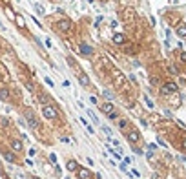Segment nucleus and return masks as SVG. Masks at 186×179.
<instances>
[{"label": "nucleus", "mask_w": 186, "mask_h": 179, "mask_svg": "<svg viewBox=\"0 0 186 179\" xmlns=\"http://www.w3.org/2000/svg\"><path fill=\"white\" fill-rule=\"evenodd\" d=\"M42 115L51 121V119L58 117V112H57V108H55V106H51V104H46V106H42Z\"/></svg>", "instance_id": "f257e3e1"}, {"label": "nucleus", "mask_w": 186, "mask_h": 179, "mask_svg": "<svg viewBox=\"0 0 186 179\" xmlns=\"http://www.w3.org/2000/svg\"><path fill=\"white\" fill-rule=\"evenodd\" d=\"M179 90V86L175 82H166V84H162V88H160V93L162 95H172V93H175Z\"/></svg>", "instance_id": "f03ea898"}, {"label": "nucleus", "mask_w": 186, "mask_h": 179, "mask_svg": "<svg viewBox=\"0 0 186 179\" xmlns=\"http://www.w3.org/2000/svg\"><path fill=\"white\" fill-rule=\"evenodd\" d=\"M126 139H128V143L135 145V143H139V141H140V133H139L137 130H130V132H128V135H126Z\"/></svg>", "instance_id": "7ed1b4c3"}, {"label": "nucleus", "mask_w": 186, "mask_h": 179, "mask_svg": "<svg viewBox=\"0 0 186 179\" xmlns=\"http://www.w3.org/2000/svg\"><path fill=\"white\" fill-rule=\"evenodd\" d=\"M57 29L58 31H69V29H71V20H66V18H64V20H58Z\"/></svg>", "instance_id": "20e7f679"}, {"label": "nucleus", "mask_w": 186, "mask_h": 179, "mask_svg": "<svg viewBox=\"0 0 186 179\" xmlns=\"http://www.w3.org/2000/svg\"><path fill=\"white\" fill-rule=\"evenodd\" d=\"M26 119H28V124H29L31 128H38V119H37V115H35V113L28 112V113H26Z\"/></svg>", "instance_id": "39448f33"}, {"label": "nucleus", "mask_w": 186, "mask_h": 179, "mask_svg": "<svg viewBox=\"0 0 186 179\" xmlns=\"http://www.w3.org/2000/svg\"><path fill=\"white\" fill-rule=\"evenodd\" d=\"M100 112H102V113H106V115H111V113L115 112L113 102H104L102 106H100Z\"/></svg>", "instance_id": "423d86ee"}, {"label": "nucleus", "mask_w": 186, "mask_h": 179, "mask_svg": "<svg viewBox=\"0 0 186 179\" xmlns=\"http://www.w3.org/2000/svg\"><path fill=\"white\" fill-rule=\"evenodd\" d=\"M89 176H91V174H89L88 168H79L77 170V177L79 179H89Z\"/></svg>", "instance_id": "0eeeda50"}, {"label": "nucleus", "mask_w": 186, "mask_h": 179, "mask_svg": "<svg viewBox=\"0 0 186 179\" xmlns=\"http://www.w3.org/2000/svg\"><path fill=\"white\" fill-rule=\"evenodd\" d=\"M66 168H68L69 172H77V170H79L80 166L77 165V161H75V159H69V161L66 163Z\"/></svg>", "instance_id": "6e6552de"}, {"label": "nucleus", "mask_w": 186, "mask_h": 179, "mask_svg": "<svg viewBox=\"0 0 186 179\" xmlns=\"http://www.w3.org/2000/svg\"><path fill=\"white\" fill-rule=\"evenodd\" d=\"M2 155H4V159H6L7 163H17V157H15V153H13V152L4 150V152H2Z\"/></svg>", "instance_id": "1a4fd4ad"}, {"label": "nucleus", "mask_w": 186, "mask_h": 179, "mask_svg": "<svg viewBox=\"0 0 186 179\" xmlns=\"http://www.w3.org/2000/svg\"><path fill=\"white\" fill-rule=\"evenodd\" d=\"M80 53H82V55H91L93 49H91V46H88L86 42H82L80 44Z\"/></svg>", "instance_id": "9d476101"}, {"label": "nucleus", "mask_w": 186, "mask_h": 179, "mask_svg": "<svg viewBox=\"0 0 186 179\" xmlns=\"http://www.w3.org/2000/svg\"><path fill=\"white\" fill-rule=\"evenodd\" d=\"M11 148H13V150L15 152H22V141H18V139H13V141H11Z\"/></svg>", "instance_id": "9b49d317"}, {"label": "nucleus", "mask_w": 186, "mask_h": 179, "mask_svg": "<svg viewBox=\"0 0 186 179\" xmlns=\"http://www.w3.org/2000/svg\"><path fill=\"white\" fill-rule=\"evenodd\" d=\"M113 42L115 44H124V42H126V37H124L122 33H115L113 35Z\"/></svg>", "instance_id": "f8f14e48"}, {"label": "nucleus", "mask_w": 186, "mask_h": 179, "mask_svg": "<svg viewBox=\"0 0 186 179\" xmlns=\"http://www.w3.org/2000/svg\"><path fill=\"white\" fill-rule=\"evenodd\" d=\"M108 152H109V153H111V155L115 157V161H120V163H122V155H120L119 152H115V150H113L111 146H108Z\"/></svg>", "instance_id": "ddd939ff"}, {"label": "nucleus", "mask_w": 186, "mask_h": 179, "mask_svg": "<svg viewBox=\"0 0 186 179\" xmlns=\"http://www.w3.org/2000/svg\"><path fill=\"white\" fill-rule=\"evenodd\" d=\"M177 35L181 38H186V26H184V24H181V26L177 28Z\"/></svg>", "instance_id": "4468645a"}, {"label": "nucleus", "mask_w": 186, "mask_h": 179, "mask_svg": "<svg viewBox=\"0 0 186 179\" xmlns=\"http://www.w3.org/2000/svg\"><path fill=\"white\" fill-rule=\"evenodd\" d=\"M79 82H80V86H89L88 75H79Z\"/></svg>", "instance_id": "2eb2a0df"}, {"label": "nucleus", "mask_w": 186, "mask_h": 179, "mask_svg": "<svg viewBox=\"0 0 186 179\" xmlns=\"http://www.w3.org/2000/svg\"><path fill=\"white\" fill-rule=\"evenodd\" d=\"M0 99L2 101H9V92L6 88H0Z\"/></svg>", "instance_id": "dca6fc26"}, {"label": "nucleus", "mask_w": 186, "mask_h": 179, "mask_svg": "<svg viewBox=\"0 0 186 179\" xmlns=\"http://www.w3.org/2000/svg\"><path fill=\"white\" fill-rule=\"evenodd\" d=\"M80 121H82V124H84V126H86V130H88V133H91V135H93V133H95V130H93V126H89V122L86 121V119H80Z\"/></svg>", "instance_id": "f3484780"}, {"label": "nucleus", "mask_w": 186, "mask_h": 179, "mask_svg": "<svg viewBox=\"0 0 186 179\" xmlns=\"http://www.w3.org/2000/svg\"><path fill=\"white\" fill-rule=\"evenodd\" d=\"M49 161H51L53 165H55V168H57V172H60V166H58V163H57V155H55V153H51V155H49Z\"/></svg>", "instance_id": "a211bd4d"}, {"label": "nucleus", "mask_w": 186, "mask_h": 179, "mask_svg": "<svg viewBox=\"0 0 186 179\" xmlns=\"http://www.w3.org/2000/svg\"><path fill=\"white\" fill-rule=\"evenodd\" d=\"M102 132L106 133V135H108L109 139H111V135H113V130H111V128H109V126H102Z\"/></svg>", "instance_id": "6ab92c4d"}, {"label": "nucleus", "mask_w": 186, "mask_h": 179, "mask_svg": "<svg viewBox=\"0 0 186 179\" xmlns=\"http://www.w3.org/2000/svg\"><path fill=\"white\" fill-rule=\"evenodd\" d=\"M88 115H89V117H91V121H93L95 124H100V121H99V117H95V113H93L91 110H88Z\"/></svg>", "instance_id": "aec40b11"}, {"label": "nucleus", "mask_w": 186, "mask_h": 179, "mask_svg": "<svg viewBox=\"0 0 186 179\" xmlns=\"http://www.w3.org/2000/svg\"><path fill=\"white\" fill-rule=\"evenodd\" d=\"M144 102H146V106H148V108H153V106H155V104H153V101H152L150 97H144Z\"/></svg>", "instance_id": "412c9836"}, {"label": "nucleus", "mask_w": 186, "mask_h": 179, "mask_svg": "<svg viewBox=\"0 0 186 179\" xmlns=\"http://www.w3.org/2000/svg\"><path fill=\"white\" fill-rule=\"evenodd\" d=\"M35 9H37V13H38V15H44V7L40 6V4H35Z\"/></svg>", "instance_id": "4be33fe9"}, {"label": "nucleus", "mask_w": 186, "mask_h": 179, "mask_svg": "<svg viewBox=\"0 0 186 179\" xmlns=\"http://www.w3.org/2000/svg\"><path fill=\"white\" fill-rule=\"evenodd\" d=\"M128 126V121L126 119H122V121H119V128H126Z\"/></svg>", "instance_id": "5701e85b"}, {"label": "nucleus", "mask_w": 186, "mask_h": 179, "mask_svg": "<svg viewBox=\"0 0 186 179\" xmlns=\"http://www.w3.org/2000/svg\"><path fill=\"white\" fill-rule=\"evenodd\" d=\"M17 24H18L20 28H24V18L22 17H17Z\"/></svg>", "instance_id": "b1692460"}, {"label": "nucleus", "mask_w": 186, "mask_h": 179, "mask_svg": "<svg viewBox=\"0 0 186 179\" xmlns=\"http://www.w3.org/2000/svg\"><path fill=\"white\" fill-rule=\"evenodd\" d=\"M102 20H104L102 15H100V17H97V20H95V26H100V22H102Z\"/></svg>", "instance_id": "393cba45"}, {"label": "nucleus", "mask_w": 186, "mask_h": 179, "mask_svg": "<svg viewBox=\"0 0 186 179\" xmlns=\"http://www.w3.org/2000/svg\"><path fill=\"white\" fill-rule=\"evenodd\" d=\"M170 71H172L173 75H177V73H179V69H177V66H170Z\"/></svg>", "instance_id": "a878e982"}, {"label": "nucleus", "mask_w": 186, "mask_h": 179, "mask_svg": "<svg viewBox=\"0 0 186 179\" xmlns=\"http://www.w3.org/2000/svg\"><path fill=\"white\" fill-rule=\"evenodd\" d=\"M104 95H106L108 99H113V93L109 92V90H104Z\"/></svg>", "instance_id": "bb28decb"}, {"label": "nucleus", "mask_w": 186, "mask_h": 179, "mask_svg": "<svg viewBox=\"0 0 186 179\" xmlns=\"http://www.w3.org/2000/svg\"><path fill=\"white\" fill-rule=\"evenodd\" d=\"M132 161H133L132 157H124V159H122V163H124V165H130V163H132Z\"/></svg>", "instance_id": "cd10ccee"}, {"label": "nucleus", "mask_w": 186, "mask_h": 179, "mask_svg": "<svg viewBox=\"0 0 186 179\" xmlns=\"http://www.w3.org/2000/svg\"><path fill=\"white\" fill-rule=\"evenodd\" d=\"M15 177H17V179H26V176H24L22 172H17V176H15Z\"/></svg>", "instance_id": "c85d7f7f"}, {"label": "nucleus", "mask_w": 186, "mask_h": 179, "mask_svg": "<svg viewBox=\"0 0 186 179\" xmlns=\"http://www.w3.org/2000/svg\"><path fill=\"white\" fill-rule=\"evenodd\" d=\"M155 148H157V145H153V143H150V145H148V150H150V152L155 150Z\"/></svg>", "instance_id": "c756f323"}, {"label": "nucleus", "mask_w": 186, "mask_h": 179, "mask_svg": "<svg viewBox=\"0 0 186 179\" xmlns=\"http://www.w3.org/2000/svg\"><path fill=\"white\" fill-rule=\"evenodd\" d=\"M108 119H109V121H115V119H117V113H115V112H113V113H111V115H108Z\"/></svg>", "instance_id": "7c9ffc66"}, {"label": "nucleus", "mask_w": 186, "mask_h": 179, "mask_svg": "<svg viewBox=\"0 0 186 179\" xmlns=\"http://www.w3.org/2000/svg\"><path fill=\"white\" fill-rule=\"evenodd\" d=\"M89 102H91V104H95V106L99 104V102H97V99H95V97H89Z\"/></svg>", "instance_id": "2f4dec72"}, {"label": "nucleus", "mask_w": 186, "mask_h": 179, "mask_svg": "<svg viewBox=\"0 0 186 179\" xmlns=\"http://www.w3.org/2000/svg\"><path fill=\"white\" fill-rule=\"evenodd\" d=\"M133 152H135V153H139V155H142V153H144L142 150H140V148H133Z\"/></svg>", "instance_id": "473e14b6"}, {"label": "nucleus", "mask_w": 186, "mask_h": 179, "mask_svg": "<svg viewBox=\"0 0 186 179\" xmlns=\"http://www.w3.org/2000/svg\"><path fill=\"white\" fill-rule=\"evenodd\" d=\"M46 82H48V84H49V86H51V88L55 86V84H53V81H51V79H49V77H46Z\"/></svg>", "instance_id": "72a5a7b5"}, {"label": "nucleus", "mask_w": 186, "mask_h": 179, "mask_svg": "<svg viewBox=\"0 0 186 179\" xmlns=\"http://www.w3.org/2000/svg\"><path fill=\"white\" fill-rule=\"evenodd\" d=\"M181 61H183V62H186V51H183V53H181Z\"/></svg>", "instance_id": "f704fd0d"}, {"label": "nucleus", "mask_w": 186, "mask_h": 179, "mask_svg": "<svg viewBox=\"0 0 186 179\" xmlns=\"http://www.w3.org/2000/svg\"><path fill=\"white\" fill-rule=\"evenodd\" d=\"M157 143H159V145H160V146H166V143H164V141H162V139H159V137H157Z\"/></svg>", "instance_id": "c9c22d12"}, {"label": "nucleus", "mask_w": 186, "mask_h": 179, "mask_svg": "<svg viewBox=\"0 0 186 179\" xmlns=\"http://www.w3.org/2000/svg\"><path fill=\"white\" fill-rule=\"evenodd\" d=\"M86 161H88V165H89V166H93V165H95V161H93V159H89V157L86 159Z\"/></svg>", "instance_id": "e433bc0d"}, {"label": "nucleus", "mask_w": 186, "mask_h": 179, "mask_svg": "<svg viewBox=\"0 0 186 179\" xmlns=\"http://www.w3.org/2000/svg\"><path fill=\"white\" fill-rule=\"evenodd\" d=\"M29 179H38V177H37V176H31V177H29Z\"/></svg>", "instance_id": "4c0bfd02"}, {"label": "nucleus", "mask_w": 186, "mask_h": 179, "mask_svg": "<svg viewBox=\"0 0 186 179\" xmlns=\"http://www.w3.org/2000/svg\"><path fill=\"white\" fill-rule=\"evenodd\" d=\"M0 29H4V24L2 22H0Z\"/></svg>", "instance_id": "58836bf2"}, {"label": "nucleus", "mask_w": 186, "mask_h": 179, "mask_svg": "<svg viewBox=\"0 0 186 179\" xmlns=\"http://www.w3.org/2000/svg\"><path fill=\"white\" fill-rule=\"evenodd\" d=\"M183 161H184V166H186V157H184V159H183Z\"/></svg>", "instance_id": "ea45409f"}, {"label": "nucleus", "mask_w": 186, "mask_h": 179, "mask_svg": "<svg viewBox=\"0 0 186 179\" xmlns=\"http://www.w3.org/2000/svg\"><path fill=\"white\" fill-rule=\"evenodd\" d=\"M183 145H184V148H186V139H184V143H183Z\"/></svg>", "instance_id": "a19ab883"}]
</instances>
